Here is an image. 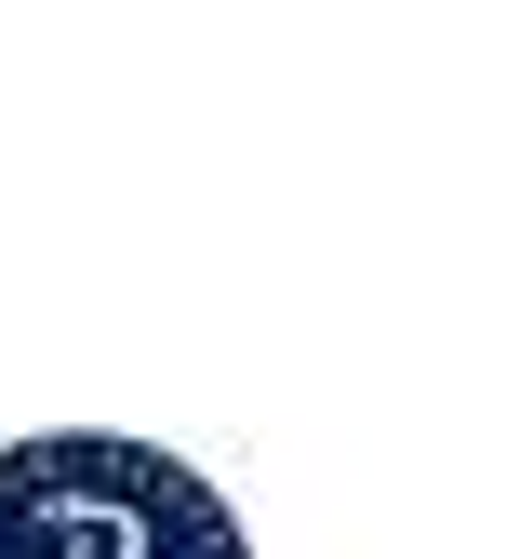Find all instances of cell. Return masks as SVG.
<instances>
[{"label": "cell", "instance_id": "1", "mask_svg": "<svg viewBox=\"0 0 519 559\" xmlns=\"http://www.w3.org/2000/svg\"><path fill=\"white\" fill-rule=\"evenodd\" d=\"M0 559H253V546L187 453L54 427L0 453Z\"/></svg>", "mask_w": 519, "mask_h": 559}]
</instances>
